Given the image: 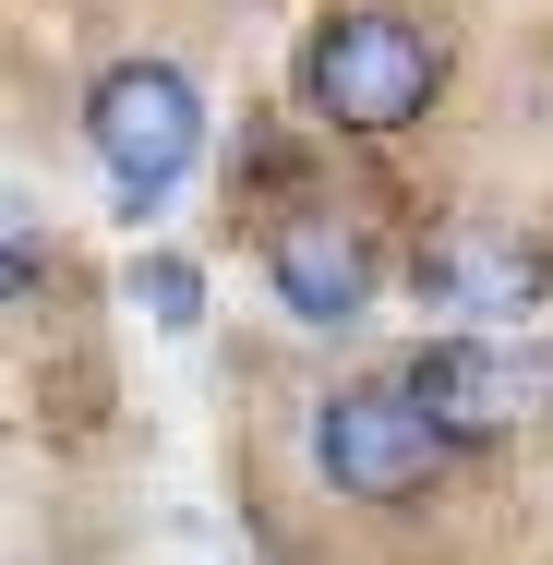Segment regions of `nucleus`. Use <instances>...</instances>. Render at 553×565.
<instances>
[{"instance_id":"5","label":"nucleus","mask_w":553,"mask_h":565,"mask_svg":"<svg viewBox=\"0 0 553 565\" xmlns=\"http://www.w3.org/2000/svg\"><path fill=\"white\" fill-rule=\"evenodd\" d=\"M265 265H277V301L313 313V326H349V313L373 301V241L349 217H289L265 241Z\"/></svg>"},{"instance_id":"4","label":"nucleus","mask_w":553,"mask_h":565,"mask_svg":"<svg viewBox=\"0 0 553 565\" xmlns=\"http://www.w3.org/2000/svg\"><path fill=\"white\" fill-rule=\"evenodd\" d=\"M410 397L445 422V446H506V434L553 422V361H518L493 338H445L410 361Z\"/></svg>"},{"instance_id":"2","label":"nucleus","mask_w":553,"mask_h":565,"mask_svg":"<svg viewBox=\"0 0 553 565\" xmlns=\"http://www.w3.org/2000/svg\"><path fill=\"white\" fill-rule=\"evenodd\" d=\"M85 132H97V169H109L120 205H169L193 145H205V97L181 61H109L85 97Z\"/></svg>"},{"instance_id":"7","label":"nucleus","mask_w":553,"mask_h":565,"mask_svg":"<svg viewBox=\"0 0 553 565\" xmlns=\"http://www.w3.org/2000/svg\"><path fill=\"white\" fill-rule=\"evenodd\" d=\"M132 301H145L157 326H193V313H205V277H193L181 253H157V265H132Z\"/></svg>"},{"instance_id":"1","label":"nucleus","mask_w":553,"mask_h":565,"mask_svg":"<svg viewBox=\"0 0 553 565\" xmlns=\"http://www.w3.org/2000/svg\"><path fill=\"white\" fill-rule=\"evenodd\" d=\"M445 85V49L410 24V12H326L313 49H301V97L337 120V132H410Z\"/></svg>"},{"instance_id":"3","label":"nucleus","mask_w":553,"mask_h":565,"mask_svg":"<svg viewBox=\"0 0 553 565\" xmlns=\"http://www.w3.org/2000/svg\"><path fill=\"white\" fill-rule=\"evenodd\" d=\"M313 457H326L337 493L410 505V493H434V469H445V422L410 397V373L397 385H349V397H326V422H313Z\"/></svg>"},{"instance_id":"6","label":"nucleus","mask_w":553,"mask_h":565,"mask_svg":"<svg viewBox=\"0 0 553 565\" xmlns=\"http://www.w3.org/2000/svg\"><path fill=\"white\" fill-rule=\"evenodd\" d=\"M422 289H434L445 313H530V301H542V265L493 217H457V228H434V253H422Z\"/></svg>"},{"instance_id":"8","label":"nucleus","mask_w":553,"mask_h":565,"mask_svg":"<svg viewBox=\"0 0 553 565\" xmlns=\"http://www.w3.org/2000/svg\"><path fill=\"white\" fill-rule=\"evenodd\" d=\"M12 301H36V205H12Z\"/></svg>"}]
</instances>
